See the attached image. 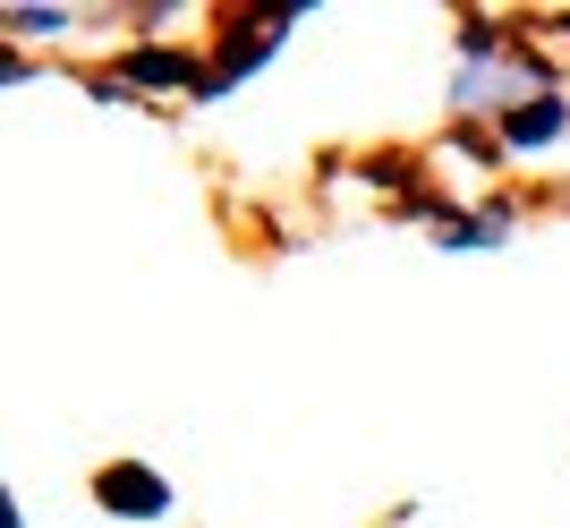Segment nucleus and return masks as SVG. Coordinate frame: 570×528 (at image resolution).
<instances>
[{
  "label": "nucleus",
  "instance_id": "2",
  "mask_svg": "<svg viewBox=\"0 0 570 528\" xmlns=\"http://www.w3.org/2000/svg\"><path fill=\"white\" fill-rule=\"evenodd\" d=\"M570 128V102H553V95H537V102H520L511 120H502V137L520 145V154H537V145H553Z\"/></svg>",
  "mask_w": 570,
  "mask_h": 528
},
{
  "label": "nucleus",
  "instance_id": "1",
  "mask_svg": "<svg viewBox=\"0 0 570 528\" xmlns=\"http://www.w3.org/2000/svg\"><path fill=\"white\" fill-rule=\"evenodd\" d=\"M95 495H102V511H137V520H163V511H170V486L154 478L145 460H111Z\"/></svg>",
  "mask_w": 570,
  "mask_h": 528
}]
</instances>
